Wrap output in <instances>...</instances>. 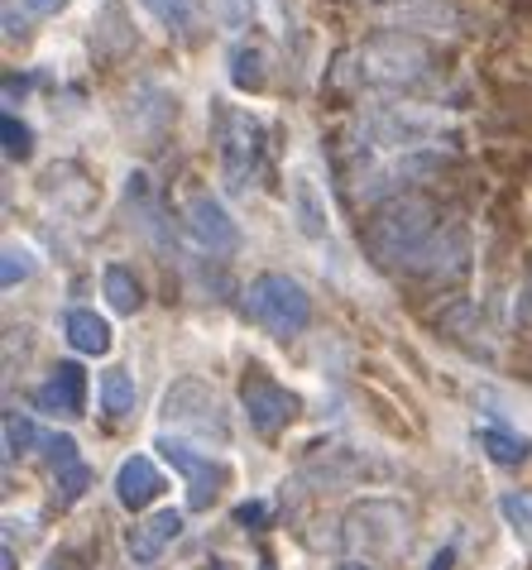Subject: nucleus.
<instances>
[{
  "mask_svg": "<svg viewBox=\"0 0 532 570\" xmlns=\"http://www.w3.org/2000/svg\"><path fill=\"white\" fill-rule=\"evenodd\" d=\"M29 274H35V255H29L24 245H6V268H0V283L14 288V283H24Z\"/></svg>",
  "mask_w": 532,
  "mask_h": 570,
  "instance_id": "obj_24",
  "label": "nucleus"
},
{
  "mask_svg": "<svg viewBox=\"0 0 532 570\" xmlns=\"http://www.w3.org/2000/svg\"><path fill=\"white\" fill-rule=\"evenodd\" d=\"M43 570H62V566H58V561H53V566H43Z\"/></svg>",
  "mask_w": 532,
  "mask_h": 570,
  "instance_id": "obj_30",
  "label": "nucleus"
},
{
  "mask_svg": "<svg viewBox=\"0 0 532 570\" xmlns=\"http://www.w3.org/2000/svg\"><path fill=\"white\" fill-rule=\"evenodd\" d=\"M164 417L178 426V432H197V436H216L226 446L230 441V417H226V403L216 399L211 384H201V379H183V384L168 389L164 399Z\"/></svg>",
  "mask_w": 532,
  "mask_h": 570,
  "instance_id": "obj_5",
  "label": "nucleus"
},
{
  "mask_svg": "<svg viewBox=\"0 0 532 570\" xmlns=\"http://www.w3.org/2000/svg\"><path fill=\"white\" fill-rule=\"evenodd\" d=\"M178 532H183V513L178 509H159L154 518L135 522V528L125 532V551H130L135 566H154L168 547L178 542Z\"/></svg>",
  "mask_w": 532,
  "mask_h": 570,
  "instance_id": "obj_12",
  "label": "nucleus"
},
{
  "mask_svg": "<svg viewBox=\"0 0 532 570\" xmlns=\"http://www.w3.org/2000/svg\"><path fill=\"white\" fill-rule=\"evenodd\" d=\"M159 494H164V474H159V465H154L149 455H130V461H120V470H116V499L125 503V509L139 513V509H149Z\"/></svg>",
  "mask_w": 532,
  "mask_h": 570,
  "instance_id": "obj_13",
  "label": "nucleus"
},
{
  "mask_svg": "<svg viewBox=\"0 0 532 570\" xmlns=\"http://www.w3.org/2000/svg\"><path fill=\"white\" fill-rule=\"evenodd\" d=\"M187 230H193V240L207 249V255H236L240 249V226L230 220V212L211 193L187 197Z\"/></svg>",
  "mask_w": 532,
  "mask_h": 570,
  "instance_id": "obj_9",
  "label": "nucleus"
},
{
  "mask_svg": "<svg viewBox=\"0 0 532 570\" xmlns=\"http://www.w3.org/2000/svg\"><path fill=\"white\" fill-rule=\"evenodd\" d=\"M370 255L398 268H442V259L465 264V235L442 226L436 207L422 197H398L370 220Z\"/></svg>",
  "mask_w": 532,
  "mask_h": 570,
  "instance_id": "obj_1",
  "label": "nucleus"
},
{
  "mask_svg": "<svg viewBox=\"0 0 532 570\" xmlns=\"http://www.w3.org/2000/svg\"><path fill=\"white\" fill-rule=\"evenodd\" d=\"M24 10L35 14V20H53L58 10H68V0H24Z\"/></svg>",
  "mask_w": 532,
  "mask_h": 570,
  "instance_id": "obj_26",
  "label": "nucleus"
},
{
  "mask_svg": "<svg viewBox=\"0 0 532 570\" xmlns=\"http://www.w3.org/2000/svg\"><path fill=\"white\" fill-rule=\"evenodd\" d=\"M480 451L490 455V461H499V465H523L532 446H528L523 436H513V432H499V426H484V432H480Z\"/></svg>",
  "mask_w": 532,
  "mask_h": 570,
  "instance_id": "obj_18",
  "label": "nucleus"
},
{
  "mask_svg": "<svg viewBox=\"0 0 532 570\" xmlns=\"http://www.w3.org/2000/svg\"><path fill=\"white\" fill-rule=\"evenodd\" d=\"M408 542V513L398 503H384V499H370L346 518V547L351 551H365V561L374 557H394V551Z\"/></svg>",
  "mask_w": 532,
  "mask_h": 570,
  "instance_id": "obj_6",
  "label": "nucleus"
},
{
  "mask_svg": "<svg viewBox=\"0 0 532 570\" xmlns=\"http://www.w3.org/2000/svg\"><path fill=\"white\" fill-rule=\"evenodd\" d=\"M101 293H106V303H111L116 312H139V303H145V293H139V278L125 264L106 268V274H101Z\"/></svg>",
  "mask_w": 532,
  "mask_h": 570,
  "instance_id": "obj_17",
  "label": "nucleus"
},
{
  "mask_svg": "<svg viewBox=\"0 0 532 570\" xmlns=\"http://www.w3.org/2000/svg\"><path fill=\"white\" fill-rule=\"evenodd\" d=\"M159 451H164V461L183 474V484H187V509H193V513L211 509V503L221 499V489L230 484V470H226L221 461H211L207 451H193L187 441L159 436Z\"/></svg>",
  "mask_w": 532,
  "mask_h": 570,
  "instance_id": "obj_7",
  "label": "nucleus"
},
{
  "mask_svg": "<svg viewBox=\"0 0 532 570\" xmlns=\"http://www.w3.org/2000/svg\"><path fill=\"white\" fill-rule=\"evenodd\" d=\"M293 220H297V230H303L307 240H326V202H322L317 183H312L307 173H297L293 178Z\"/></svg>",
  "mask_w": 532,
  "mask_h": 570,
  "instance_id": "obj_15",
  "label": "nucleus"
},
{
  "mask_svg": "<svg viewBox=\"0 0 532 570\" xmlns=\"http://www.w3.org/2000/svg\"><path fill=\"white\" fill-rule=\"evenodd\" d=\"M336 570H374L370 561H346V566H336Z\"/></svg>",
  "mask_w": 532,
  "mask_h": 570,
  "instance_id": "obj_28",
  "label": "nucleus"
},
{
  "mask_svg": "<svg viewBox=\"0 0 532 570\" xmlns=\"http://www.w3.org/2000/svg\"><path fill=\"white\" fill-rule=\"evenodd\" d=\"M82 403H87L82 364H58V370L35 389V407L39 413H53V417H82Z\"/></svg>",
  "mask_w": 532,
  "mask_h": 570,
  "instance_id": "obj_11",
  "label": "nucleus"
},
{
  "mask_svg": "<svg viewBox=\"0 0 532 570\" xmlns=\"http://www.w3.org/2000/svg\"><path fill=\"white\" fill-rule=\"evenodd\" d=\"M216 110V158H221V178L230 193H245L249 178L259 173V158H264V120L255 110H240V106H226V101H211Z\"/></svg>",
  "mask_w": 532,
  "mask_h": 570,
  "instance_id": "obj_2",
  "label": "nucleus"
},
{
  "mask_svg": "<svg viewBox=\"0 0 532 570\" xmlns=\"http://www.w3.org/2000/svg\"><path fill=\"white\" fill-rule=\"evenodd\" d=\"M230 82H236L240 91H259L264 82H269V72H264V53L240 43V49L230 53Z\"/></svg>",
  "mask_w": 532,
  "mask_h": 570,
  "instance_id": "obj_19",
  "label": "nucleus"
},
{
  "mask_svg": "<svg viewBox=\"0 0 532 570\" xmlns=\"http://www.w3.org/2000/svg\"><path fill=\"white\" fill-rule=\"evenodd\" d=\"M427 72H432V49L422 39L403 35V29L374 35L359 49V77L370 87H417Z\"/></svg>",
  "mask_w": 532,
  "mask_h": 570,
  "instance_id": "obj_4",
  "label": "nucleus"
},
{
  "mask_svg": "<svg viewBox=\"0 0 532 570\" xmlns=\"http://www.w3.org/2000/svg\"><path fill=\"white\" fill-rule=\"evenodd\" d=\"M62 336H68V345L72 351H82V355H106L111 351V326H106V316L87 312V307L62 316Z\"/></svg>",
  "mask_w": 532,
  "mask_h": 570,
  "instance_id": "obj_14",
  "label": "nucleus"
},
{
  "mask_svg": "<svg viewBox=\"0 0 532 570\" xmlns=\"http://www.w3.org/2000/svg\"><path fill=\"white\" fill-rule=\"evenodd\" d=\"M29 446H39L35 422H29L24 413H6V451H10V455H24Z\"/></svg>",
  "mask_w": 532,
  "mask_h": 570,
  "instance_id": "obj_21",
  "label": "nucleus"
},
{
  "mask_svg": "<svg viewBox=\"0 0 532 570\" xmlns=\"http://www.w3.org/2000/svg\"><path fill=\"white\" fill-rule=\"evenodd\" d=\"M259 570H274V557H259Z\"/></svg>",
  "mask_w": 532,
  "mask_h": 570,
  "instance_id": "obj_29",
  "label": "nucleus"
},
{
  "mask_svg": "<svg viewBox=\"0 0 532 570\" xmlns=\"http://www.w3.org/2000/svg\"><path fill=\"white\" fill-rule=\"evenodd\" d=\"M245 312H249V322L264 326L269 336L288 341V336H303L307 331L312 297H307L303 283L288 278V274H259L245 293Z\"/></svg>",
  "mask_w": 532,
  "mask_h": 570,
  "instance_id": "obj_3",
  "label": "nucleus"
},
{
  "mask_svg": "<svg viewBox=\"0 0 532 570\" xmlns=\"http://www.w3.org/2000/svg\"><path fill=\"white\" fill-rule=\"evenodd\" d=\"M451 566H456V551H436V557H432V570H451Z\"/></svg>",
  "mask_w": 532,
  "mask_h": 570,
  "instance_id": "obj_27",
  "label": "nucleus"
},
{
  "mask_svg": "<svg viewBox=\"0 0 532 570\" xmlns=\"http://www.w3.org/2000/svg\"><path fill=\"white\" fill-rule=\"evenodd\" d=\"M135 399H139V389H135V374L130 370H106L101 374V413L106 417H130L135 413Z\"/></svg>",
  "mask_w": 532,
  "mask_h": 570,
  "instance_id": "obj_16",
  "label": "nucleus"
},
{
  "mask_svg": "<svg viewBox=\"0 0 532 570\" xmlns=\"http://www.w3.org/2000/svg\"><path fill=\"white\" fill-rule=\"evenodd\" d=\"M139 6H145L168 35H183V29L193 24V0H139Z\"/></svg>",
  "mask_w": 532,
  "mask_h": 570,
  "instance_id": "obj_20",
  "label": "nucleus"
},
{
  "mask_svg": "<svg viewBox=\"0 0 532 570\" xmlns=\"http://www.w3.org/2000/svg\"><path fill=\"white\" fill-rule=\"evenodd\" d=\"M240 403H245V417H249V426H255L259 436H278L297 413H303L297 393H288L284 384H274V379H269V374H259V370H249V374H245Z\"/></svg>",
  "mask_w": 532,
  "mask_h": 570,
  "instance_id": "obj_8",
  "label": "nucleus"
},
{
  "mask_svg": "<svg viewBox=\"0 0 532 570\" xmlns=\"http://www.w3.org/2000/svg\"><path fill=\"white\" fill-rule=\"evenodd\" d=\"M39 451H43V465H49L58 474V503L68 509V503H77L87 494V484H91V470L82 465V455H77V441L68 432H49V436H39Z\"/></svg>",
  "mask_w": 532,
  "mask_h": 570,
  "instance_id": "obj_10",
  "label": "nucleus"
},
{
  "mask_svg": "<svg viewBox=\"0 0 532 570\" xmlns=\"http://www.w3.org/2000/svg\"><path fill=\"white\" fill-rule=\"evenodd\" d=\"M499 513L509 518L513 532H523L528 542H532V499L528 494H504V499H499Z\"/></svg>",
  "mask_w": 532,
  "mask_h": 570,
  "instance_id": "obj_23",
  "label": "nucleus"
},
{
  "mask_svg": "<svg viewBox=\"0 0 532 570\" xmlns=\"http://www.w3.org/2000/svg\"><path fill=\"white\" fill-rule=\"evenodd\" d=\"M236 522H240V528H264V522H269V509H264L259 499H249V503H240V509H236Z\"/></svg>",
  "mask_w": 532,
  "mask_h": 570,
  "instance_id": "obj_25",
  "label": "nucleus"
},
{
  "mask_svg": "<svg viewBox=\"0 0 532 570\" xmlns=\"http://www.w3.org/2000/svg\"><path fill=\"white\" fill-rule=\"evenodd\" d=\"M0 135H6V154L10 158H29V154H35V135H29V125L14 120L10 110H6V120H0Z\"/></svg>",
  "mask_w": 532,
  "mask_h": 570,
  "instance_id": "obj_22",
  "label": "nucleus"
}]
</instances>
